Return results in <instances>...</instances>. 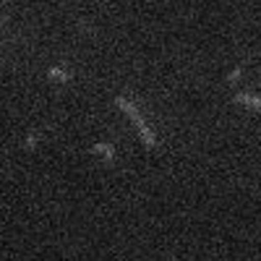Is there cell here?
I'll return each mask as SVG.
<instances>
[{
	"instance_id": "cell-1",
	"label": "cell",
	"mask_w": 261,
	"mask_h": 261,
	"mask_svg": "<svg viewBox=\"0 0 261 261\" xmlns=\"http://www.w3.org/2000/svg\"><path fill=\"white\" fill-rule=\"evenodd\" d=\"M235 102H243V105H251V107H256V110H261V99L253 97V94H238Z\"/></svg>"
}]
</instances>
